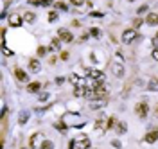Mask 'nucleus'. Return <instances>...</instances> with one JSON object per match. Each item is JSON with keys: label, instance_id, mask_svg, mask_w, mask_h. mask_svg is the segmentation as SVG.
<instances>
[{"label": "nucleus", "instance_id": "obj_1", "mask_svg": "<svg viewBox=\"0 0 158 149\" xmlns=\"http://www.w3.org/2000/svg\"><path fill=\"white\" fill-rule=\"evenodd\" d=\"M88 147H90V140H88L86 137L69 144V149H88Z\"/></svg>", "mask_w": 158, "mask_h": 149}, {"label": "nucleus", "instance_id": "obj_2", "mask_svg": "<svg viewBox=\"0 0 158 149\" xmlns=\"http://www.w3.org/2000/svg\"><path fill=\"white\" fill-rule=\"evenodd\" d=\"M137 38H139V34H137V31H135V29H126L122 32V41H124V43H133Z\"/></svg>", "mask_w": 158, "mask_h": 149}, {"label": "nucleus", "instance_id": "obj_3", "mask_svg": "<svg viewBox=\"0 0 158 149\" xmlns=\"http://www.w3.org/2000/svg\"><path fill=\"white\" fill-rule=\"evenodd\" d=\"M88 76L95 81V86L102 84V81H104V74H102V72H99V70H88Z\"/></svg>", "mask_w": 158, "mask_h": 149}, {"label": "nucleus", "instance_id": "obj_4", "mask_svg": "<svg viewBox=\"0 0 158 149\" xmlns=\"http://www.w3.org/2000/svg\"><path fill=\"white\" fill-rule=\"evenodd\" d=\"M111 70H113V76L115 77H124V67H122V63L120 61H113V65H111Z\"/></svg>", "mask_w": 158, "mask_h": 149}, {"label": "nucleus", "instance_id": "obj_5", "mask_svg": "<svg viewBox=\"0 0 158 149\" xmlns=\"http://www.w3.org/2000/svg\"><path fill=\"white\" fill-rule=\"evenodd\" d=\"M135 112H137V115H139L140 119H146V115H147L149 108H147V104H146V102H139L137 106H135Z\"/></svg>", "mask_w": 158, "mask_h": 149}, {"label": "nucleus", "instance_id": "obj_6", "mask_svg": "<svg viewBox=\"0 0 158 149\" xmlns=\"http://www.w3.org/2000/svg\"><path fill=\"white\" fill-rule=\"evenodd\" d=\"M106 95H108V92H106V88L102 86V84L94 86V97H92V99H104Z\"/></svg>", "mask_w": 158, "mask_h": 149}, {"label": "nucleus", "instance_id": "obj_7", "mask_svg": "<svg viewBox=\"0 0 158 149\" xmlns=\"http://www.w3.org/2000/svg\"><path fill=\"white\" fill-rule=\"evenodd\" d=\"M58 34H59V40H61V41H66V43H70V41L74 40L72 32H70V31H66V29H59V31H58Z\"/></svg>", "mask_w": 158, "mask_h": 149}, {"label": "nucleus", "instance_id": "obj_8", "mask_svg": "<svg viewBox=\"0 0 158 149\" xmlns=\"http://www.w3.org/2000/svg\"><path fill=\"white\" fill-rule=\"evenodd\" d=\"M29 145H31L32 149H36V147H41V142H40V133H34V135L31 137V140H29Z\"/></svg>", "mask_w": 158, "mask_h": 149}, {"label": "nucleus", "instance_id": "obj_9", "mask_svg": "<svg viewBox=\"0 0 158 149\" xmlns=\"http://www.w3.org/2000/svg\"><path fill=\"white\" fill-rule=\"evenodd\" d=\"M144 140H146V142H149V144L156 142V140H158V130H154V131H149V133L144 137Z\"/></svg>", "mask_w": 158, "mask_h": 149}, {"label": "nucleus", "instance_id": "obj_10", "mask_svg": "<svg viewBox=\"0 0 158 149\" xmlns=\"http://www.w3.org/2000/svg\"><path fill=\"white\" fill-rule=\"evenodd\" d=\"M29 68H31L32 72H40V68H41V63H40L36 58H32V59L29 61Z\"/></svg>", "mask_w": 158, "mask_h": 149}, {"label": "nucleus", "instance_id": "obj_11", "mask_svg": "<svg viewBox=\"0 0 158 149\" xmlns=\"http://www.w3.org/2000/svg\"><path fill=\"white\" fill-rule=\"evenodd\" d=\"M9 24H11L13 27H20V25H22V18H20L18 14H11V16H9Z\"/></svg>", "mask_w": 158, "mask_h": 149}, {"label": "nucleus", "instance_id": "obj_12", "mask_svg": "<svg viewBox=\"0 0 158 149\" xmlns=\"http://www.w3.org/2000/svg\"><path fill=\"white\" fill-rule=\"evenodd\" d=\"M146 22H147L149 25H158V14H156V13H151V14H147Z\"/></svg>", "mask_w": 158, "mask_h": 149}, {"label": "nucleus", "instance_id": "obj_13", "mask_svg": "<svg viewBox=\"0 0 158 149\" xmlns=\"http://www.w3.org/2000/svg\"><path fill=\"white\" fill-rule=\"evenodd\" d=\"M61 40H52L51 41V47H49V50H54V52H58L59 49H61V43H59Z\"/></svg>", "mask_w": 158, "mask_h": 149}, {"label": "nucleus", "instance_id": "obj_14", "mask_svg": "<svg viewBox=\"0 0 158 149\" xmlns=\"http://www.w3.org/2000/svg\"><path fill=\"white\" fill-rule=\"evenodd\" d=\"M24 20H25L27 24H32L34 20H36V14H34V13H31V11H27V13L24 14Z\"/></svg>", "mask_w": 158, "mask_h": 149}, {"label": "nucleus", "instance_id": "obj_15", "mask_svg": "<svg viewBox=\"0 0 158 149\" xmlns=\"http://www.w3.org/2000/svg\"><path fill=\"white\" fill-rule=\"evenodd\" d=\"M40 88H41V84H40V83H31L29 86H27V92H38Z\"/></svg>", "mask_w": 158, "mask_h": 149}, {"label": "nucleus", "instance_id": "obj_16", "mask_svg": "<svg viewBox=\"0 0 158 149\" xmlns=\"http://www.w3.org/2000/svg\"><path fill=\"white\" fill-rule=\"evenodd\" d=\"M27 120H29V113H27V112H22L20 117H18V122H20V124H25Z\"/></svg>", "mask_w": 158, "mask_h": 149}, {"label": "nucleus", "instance_id": "obj_17", "mask_svg": "<svg viewBox=\"0 0 158 149\" xmlns=\"http://www.w3.org/2000/svg\"><path fill=\"white\" fill-rule=\"evenodd\" d=\"M40 149H54V144L51 142V140H43L41 142V147Z\"/></svg>", "mask_w": 158, "mask_h": 149}, {"label": "nucleus", "instance_id": "obj_18", "mask_svg": "<svg viewBox=\"0 0 158 149\" xmlns=\"http://www.w3.org/2000/svg\"><path fill=\"white\" fill-rule=\"evenodd\" d=\"M16 77H18L20 81H27V74H25L24 70H20V68L16 70Z\"/></svg>", "mask_w": 158, "mask_h": 149}, {"label": "nucleus", "instance_id": "obj_19", "mask_svg": "<svg viewBox=\"0 0 158 149\" xmlns=\"http://www.w3.org/2000/svg\"><path fill=\"white\" fill-rule=\"evenodd\" d=\"M70 81H72V83L76 84V86H79V84H84V81H81V79H79L77 76H72V77H70Z\"/></svg>", "mask_w": 158, "mask_h": 149}, {"label": "nucleus", "instance_id": "obj_20", "mask_svg": "<svg viewBox=\"0 0 158 149\" xmlns=\"http://www.w3.org/2000/svg\"><path fill=\"white\" fill-rule=\"evenodd\" d=\"M156 88H158V81H156V79H153V81L149 83V90L153 92V90H156Z\"/></svg>", "mask_w": 158, "mask_h": 149}, {"label": "nucleus", "instance_id": "obj_21", "mask_svg": "<svg viewBox=\"0 0 158 149\" xmlns=\"http://www.w3.org/2000/svg\"><path fill=\"white\" fill-rule=\"evenodd\" d=\"M49 20H51V22H56V20H58V13L56 11H51L49 13Z\"/></svg>", "mask_w": 158, "mask_h": 149}, {"label": "nucleus", "instance_id": "obj_22", "mask_svg": "<svg viewBox=\"0 0 158 149\" xmlns=\"http://www.w3.org/2000/svg\"><path fill=\"white\" fill-rule=\"evenodd\" d=\"M90 32H92V36H95V38H99V36H101V31H99L97 27H94V29H90Z\"/></svg>", "mask_w": 158, "mask_h": 149}, {"label": "nucleus", "instance_id": "obj_23", "mask_svg": "<svg viewBox=\"0 0 158 149\" xmlns=\"http://www.w3.org/2000/svg\"><path fill=\"white\" fill-rule=\"evenodd\" d=\"M117 124V119H113V117H111V119H108V127H113Z\"/></svg>", "mask_w": 158, "mask_h": 149}, {"label": "nucleus", "instance_id": "obj_24", "mask_svg": "<svg viewBox=\"0 0 158 149\" xmlns=\"http://www.w3.org/2000/svg\"><path fill=\"white\" fill-rule=\"evenodd\" d=\"M142 22H144V20H140V18H135V20H133V25H135V27H140V25H142Z\"/></svg>", "mask_w": 158, "mask_h": 149}, {"label": "nucleus", "instance_id": "obj_25", "mask_svg": "<svg viewBox=\"0 0 158 149\" xmlns=\"http://www.w3.org/2000/svg\"><path fill=\"white\" fill-rule=\"evenodd\" d=\"M151 58H153L154 61H158V47H156V49H154V50L151 52Z\"/></svg>", "mask_w": 158, "mask_h": 149}, {"label": "nucleus", "instance_id": "obj_26", "mask_svg": "<svg viewBox=\"0 0 158 149\" xmlns=\"http://www.w3.org/2000/svg\"><path fill=\"white\" fill-rule=\"evenodd\" d=\"M117 131H119V133H124V131H126V126H124L122 122H120V124L117 126Z\"/></svg>", "mask_w": 158, "mask_h": 149}, {"label": "nucleus", "instance_id": "obj_27", "mask_svg": "<svg viewBox=\"0 0 158 149\" xmlns=\"http://www.w3.org/2000/svg\"><path fill=\"white\" fill-rule=\"evenodd\" d=\"M45 54H47V49H45V47H40V49H38V56H45Z\"/></svg>", "mask_w": 158, "mask_h": 149}, {"label": "nucleus", "instance_id": "obj_28", "mask_svg": "<svg viewBox=\"0 0 158 149\" xmlns=\"http://www.w3.org/2000/svg\"><path fill=\"white\" fill-rule=\"evenodd\" d=\"M95 127H104V119H99V120L95 122Z\"/></svg>", "mask_w": 158, "mask_h": 149}, {"label": "nucleus", "instance_id": "obj_29", "mask_svg": "<svg viewBox=\"0 0 158 149\" xmlns=\"http://www.w3.org/2000/svg\"><path fill=\"white\" fill-rule=\"evenodd\" d=\"M83 2L84 0H70V4H74V6H83Z\"/></svg>", "mask_w": 158, "mask_h": 149}, {"label": "nucleus", "instance_id": "obj_30", "mask_svg": "<svg viewBox=\"0 0 158 149\" xmlns=\"http://www.w3.org/2000/svg\"><path fill=\"white\" fill-rule=\"evenodd\" d=\"M2 52H4V54H6V56H11V54H13V52H11V50H9V49H7V47H6V45H4V47H2Z\"/></svg>", "mask_w": 158, "mask_h": 149}, {"label": "nucleus", "instance_id": "obj_31", "mask_svg": "<svg viewBox=\"0 0 158 149\" xmlns=\"http://www.w3.org/2000/svg\"><path fill=\"white\" fill-rule=\"evenodd\" d=\"M47 99H49V94H41L40 95V101H47Z\"/></svg>", "mask_w": 158, "mask_h": 149}, {"label": "nucleus", "instance_id": "obj_32", "mask_svg": "<svg viewBox=\"0 0 158 149\" xmlns=\"http://www.w3.org/2000/svg\"><path fill=\"white\" fill-rule=\"evenodd\" d=\"M147 11V6H142V7H139V13L142 14V13H146Z\"/></svg>", "mask_w": 158, "mask_h": 149}, {"label": "nucleus", "instance_id": "obj_33", "mask_svg": "<svg viewBox=\"0 0 158 149\" xmlns=\"http://www.w3.org/2000/svg\"><path fill=\"white\" fill-rule=\"evenodd\" d=\"M56 6H58V7H59V9H63V11H65V9H66V6H65V4H61V2H58V4H56Z\"/></svg>", "mask_w": 158, "mask_h": 149}, {"label": "nucleus", "instance_id": "obj_34", "mask_svg": "<svg viewBox=\"0 0 158 149\" xmlns=\"http://www.w3.org/2000/svg\"><path fill=\"white\" fill-rule=\"evenodd\" d=\"M154 117L158 119V106H156V108H154Z\"/></svg>", "mask_w": 158, "mask_h": 149}, {"label": "nucleus", "instance_id": "obj_35", "mask_svg": "<svg viewBox=\"0 0 158 149\" xmlns=\"http://www.w3.org/2000/svg\"><path fill=\"white\" fill-rule=\"evenodd\" d=\"M129 2H135V0H129Z\"/></svg>", "mask_w": 158, "mask_h": 149}, {"label": "nucleus", "instance_id": "obj_36", "mask_svg": "<svg viewBox=\"0 0 158 149\" xmlns=\"http://www.w3.org/2000/svg\"><path fill=\"white\" fill-rule=\"evenodd\" d=\"M156 40H158V34H156Z\"/></svg>", "mask_w": 158, "mask_h": 149}]
</instances>
